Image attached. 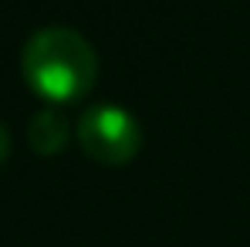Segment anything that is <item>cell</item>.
I'll list each match as a JSON object with an SVG mask.
<instances>
[{"label":"cell","mask_w":250,"mask_h":247,"mask_svg":"<svg viewBox=\"0 0 250 247\" xmlns=\"http://www.w3.org/2000/svg\"><path fill=\"white\" fill-rule=\"evenodd\" d=\"M21 71L27 85L51 105L75 102L95 85L98 58L82 31L64 24L38 27L21 47Z\"/></svg>","instance_id":"obj_1"},{"label":"cell","mask_w":250,"mask_h":247,"mask_svg":"<svg viewBox=\"0 0 250 247\" xmlns=\"http://www.w3.org/2000/svg\"><path fill=\"white\" fill-rule=\"evenodd\" d=\"M75 135H78L82 149L95 163H108V166L128 163L139 153V146H142V125L119 102H95V105H88L78 115Z\"/></svg>","instance_id":"obj_2"},{"label":"cell","mask_w":250,"mask_h":247,"mask_svg":"<svg viewBox=\"0 0 250 247\" xmlns=\"http://www.w3.org/2000/svg\"><path fill=\"white\" fill-rule=\"evenodd\" d=\"M27 139H31V146H34L41 156H54V153H61V149L68 146V139H71V122H68V115H64L58 105H41V109L31 115V122H27Z\"/></svg>","instance_id":"obj_3"},{"label":"cell","mask_w":250,"mask_h":247,"mask_svg":"<svg viewBox=\"0 0 250 247\" xmlns=\"http://www.w3.org/2000/svg\"><path fill=\"white\" fill-rule=\"evenodd\" d=\"M10 156V132H7V125L0 122V163Z\"/></svg>","instance_id":"obj_4"}]
</instances>
